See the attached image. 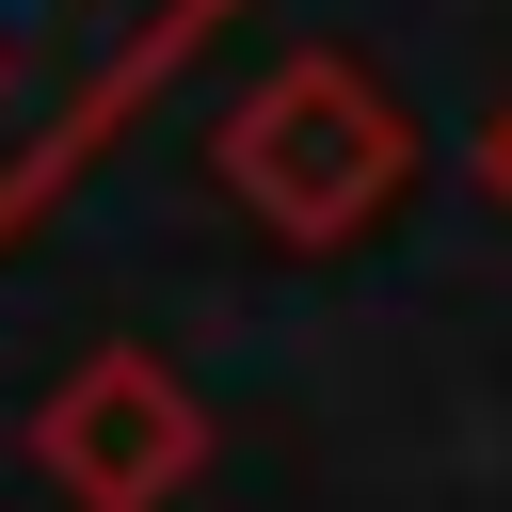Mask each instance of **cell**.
<instances>
[{
	"mask_svg": "<svg viewBox=\"0 0 512 512\" xmlns=\"http://www.w3.org/2000/svg\"><path fill=\"white\" fill-rule=\"evenodd\" d=\"M240 0H0V256L144 128V96Z\"/></svg>",
	"mask_w": 512,
	"mask_h": 512,
	"instance_id": "6da1fadb",
	"label": "cell"
},
{
	"mask_svg": "<svg viewBox=\"0 0 512 512\" xmlns=\"http://www.w3.org/2000/svg\"><path fill=\"white\" fill-rule=\"evenodd\" d=\"M208 176H224L272 240L336 256V240H368V224L416 192V112H400L352 48H288V64H256V80L224 96Z\"/></svg>",
	"mask_w": 512,
	"mask_h": 512,
	"instance_id": "7a4b0ae2",
	"label": "cell"
},
{
	"mask_svg": "<svg viewBox=\"0 0 512 512\" xmlns=\"http://www.w3.org/2000/svg\"><path fill=\"white\" fill-rule=\"evenodd\" d=\"M32 480L64 512H176L208 480V400L144 352V336H96L48 400H32Z\"/></svg>",
	"mask_w": 512,
	"mask_h": 512,
	"instance_id": "3957f363",
	"label": "cell"
},
{
	"mask_svg": "<svg viewBox=\"0 0 512 512\" xmlns=\"http://www.w3.org/2000/svg\"><path fill=\"white\" fill-rule=\"evenodd\" d=\"M464 160H480V192H496V224H512V96L480 112V144H464Z\"/></svg>",
	"mask_w": 512,
	"mask_h": 512,
	"instance_id": "277c9868",
	"label": "cell"
}]
</instances>
